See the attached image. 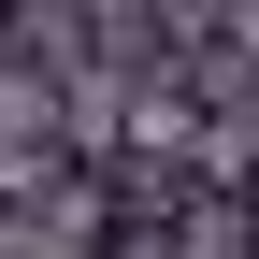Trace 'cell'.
Wrapping results in <instances>:
<instances>
[{"label":"cell","instance_id":"1","mask_svg":"<svg viewBox=\"0 0 259 259\" xmlns=\"http://www.w3.org/2000/svg\"><path fill=\"white\" fill-rule=\"evenodd\" d=\"M0 259H29V245H0Z\"/></svg>","mask_w":259,"mask_h":259}]
</instances>
